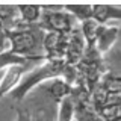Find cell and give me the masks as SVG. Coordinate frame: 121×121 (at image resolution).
I'll use <instances>...</instances> for the list:
<instances>
[{
    "label": "cell",
    "instance_id": "obj_1",
    "mask_svg": "<svg viewBox=\"0 0 121 121\" xmlns=\"http://www.w3.org/2000/svg\"><path fill=\"white\" fill-rule=\"evenodd\" d=\"M74 71L76 68L67 65L65 59H44L43 65L33 68L29 74H26L9 94L14 100L21 101L33 88H36L38 85H41V83L47 80L65 76V80L68 82V73H74Z\"/></svg>",
    "mask_w": 121,
    "mask_h": 121
},
{
    "label": "cell",
    "instance_id": "obj_2",
    "mask_svg": "<svg viewBox=\"0 0 121 121\" xmlns=\"http://www.w3.org/2000/svg\"><path fill=\"white\" fill-rule=\"evenodd\" d=\"M43 38L44 30L38 27V24H18L15 29L6 32L8 39V52L14 56L41 60L45 59L44 56L38 55V52L43 48Z\"/></svg>",
    "mask_w": 121,
    "mask_h": 121
},
{
    "label": "cell",
    "instance_id": "obj_3",
    "mask_svg": "<svg viewBox=\"0 0 121 121\" xmlns=\"http://www.w3.org/2000/svg\"><path fill=\"white\" fill-rule=\"evenodd\" d=\"M36 24L41 30L68 35L74 29L76 20L73 18V15H70L68 12H64V9L56 11V12H50V11H44L43 12V9H41V17Z\"/></svg>",
    "mask_w": 121,
    "mask_h": 121
},
{
    "label": "cell",
    "instance_id": "obj_4",
    "mask_svg": "<svg viewBox=\"0 0 121 121\" xmlns=\"http://www.w3.org/2000/svg\"><path fill=\"white\" fill-rule=\"evenodd\" d=\"M27 65H9L3 68V76L0 79V98L9 94L23 79V73Z\"/></svg>",
    "mask_w": 121,
    "mask_h": 121
},
{
    "label": "cell",
    "instance_id": "obj_5",
    "mask_svg": "<svg viewBox=\"0 0 121 121\" xmlns=\"http://www.w3.org/2000/svg\"><path fill=\"white\" fill-rule=\"evenodd\" d=\"M120 35V26H108V24H100L97 29V36H95V44L94 48H97V53L108 52L117 41Z\"/></svg>",
    "mask_w": 121,
    "mask_h": 121
},
{
    "label": "cell",
    "instance_id": "obj_6",
    "mask_svg": "<svg viewBox=\"0 0 121 121\" xmlns=\"http://www.w3.org/2000/svg\"><path fill=\"white\" fill-rule=\"evenodd\" d=\"M43 89L45 91L47 97L53 98L56 103H59L62 98L71 95V92H73V86L62 77H55V79H52V80L44 82Z\"/></svg>",
    "mask_w": 121,
    "mask_h": 121
},
{
    "label": "cell",
    "instance_id": "obj_7",
    "mask_svg": "<svg viewBox=\"0 0 121 121\" xmlns=\"http://www.w3.org/2000/svg\"><path fill=\"white\" fill-rule=\"evenodd\" d=\"M121 8L120 5H92L91 8V18L98 24H106L109 20L115 18L120 20Z\"/></svg>",
    "mask_w": 121,
    "mask_h": 121
},
{
    "label": "cell",
    "instance_id": "obj_8",
    "mask_svg": "<svg viewBox=\"0 0 121 121\" xmlns=\"http://www.w3.org/2000/svg\"><path fill=\"white\" fill-rule=\"evenodd\" d=\"M20 24H36L41 17L39 5H17Z\"/></svg>",
    "mask_w": 121,
    "mask_h": 121
},
{
    "label": "cell",
    "instance_id": "obj_9",
    "mask_svg": "<svg viewBox=\"0 0 121 121\" xmlns=\"http://www.w3.org/2000/svg\"><path fill=\"white\" fill-rule=\"evenodd\" d=\"M0 21L5 26V30H12L20 24L17 5H0Z\"/></svg>",
    "mask_w": 121,
    "mask_h": 121
},
{
    "label": "cell",
    "instance_id": "obj_10",
    "mask_svg": "<svg viewBox=\"0 0 121 121\" xmlns=\"http://www.w3.org/2000/svg\"><path fill=\"white\" fill-rule=\"evenodd\" d=\"M91 8L92 5H64V11L73 15L76 21H86L91 18Z\"/></svg>",
    "mask_w": 121,
    "mask_h": 121
},
{
    "label": "cell",
    "instance_id": "obj_11",
    "mask_svg": "<svg viewBox=\"0 0 121 121\" xmlns=\"http://www.w3.org/2000/svg\"><path fill=\"white\" fill-rule=\"evenodd\" d=\"M58 111V121H73L74 117V98L73 95H68L59 101Z\"/></svg>",
    "mask_w": 121,
    "mask_h": 121
},
{
    "label": "cell",
    "instance_id": "obj_12",
    "mask_svg": "<svg viewBox=\"0 0 121 121\" xmlns=\"http://www.w3.org/2000/svg\"><path fill=\"white\" fill-rule=\"evenodd\" d=\"M98 85L108 94H120V77L117 74H112V73L104 74Z\"/></svg>",
    "mask_w": 121,
    "mask_h": 121
},
{
    "label": "cell",
    "instance_id": "obj_13",
    "mask_svg": "<svg viewBox=\"0 0 121 121\" xmlns=\"http://www.w3.org/2000/svg\"><path fill=\"white\" fill-rule=\"evenodd\" d=\"M29 60L32 59H26V58H20V56H14L11 55L9 52H5V53H0V70L5 67H9V65H27Z\"/></svg>",
    "mask_w": 121,
    "mask_h": 121
},
{
    "label": "cell",
    "instance_id": "obj_14",
    "mask_svg": "<svg viewBox=\"0 0 121 121\" xmlns=\"http://www.w3.org/2000/svg\"><path fill=\"white\" fill-rule=\"evenodd\" d=\"M15 111H17V118H15V121H43V117L33 115L32 112L23 111L21 108H15Z\"/></svg>",
    "mask_w": 121,
    "mask_h": 121
},
{
    "label": "cell",
    "instance_id": "obj_15",
    "mask_svg": "<svg viewBox=\"0 0 121 121\" xmlns=\"http://www.w3.org/2000/svg\"><path fill=\"white\" fill-rule=\"evenodd\" d=\"M8 39H6V30H5V26L3 23L0 21V53H5L8 52Z\"/></svg>",
    "mask_w": 121,
    "mask_h": 121
},
{
    "label": "cell",
    "instance_id": "obj_16",
    "mask_svg": "<svg viewBox=\"0 0 121 121\" xmlns=\"http://www.w3.org/2000/svg\"><path fill=\"white\" fill-rule=\"evenodd\" d=\"M2 76H3V68L0 70V79H2Z\"/></svg>",
    "mask_w": 121,
    "mask_h": 121
},
{
    "label": "cell",
    "instance_id": "obj_17",
    "mask_svg": "<svg viewBox=\"0 0 121 121\" xmlns=\"http://www.w3.org/2000/svg\"><path fill=\"white\" fill-rule=\"evenodd\" d=\"M73 121H76V120H73Z\"/></svg>",
    "mask_w": 121,
    "mask_h": 121
}]
</instances>
